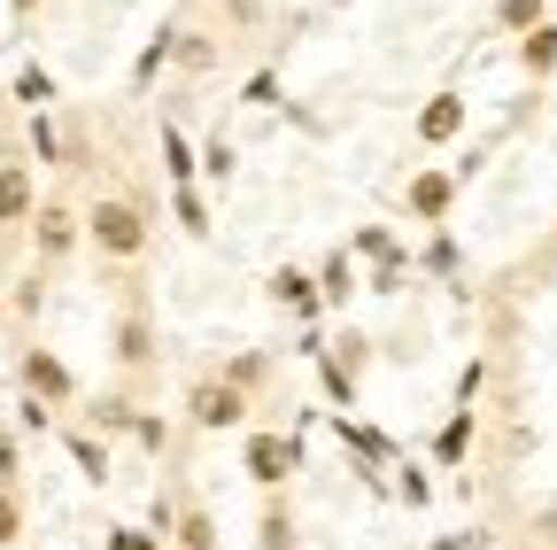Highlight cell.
<instances>
[{"instance_id":"obj_1","label":"cell","mask_w":557,"mask_h":550,"mask_svg":"<svg viewBox=\"0 0 557 550\" xmlns=\"http://www.w3.org/2000/svg\"><path fill=\"white\" fill-rule=\"evenodd\" d=\"M86 210V248L109 264V271H139L156 248V194L148 186H101L78 201Z\"/></svg>"},{"instance_id":"obj_2","label":"cell","mask_w":557,"mask_h":550,"mask_svg":"<svg viewBox=\"0 0 557 550\" xmlns=\"http://www.w3.org/2000/svg\"><path fill=\"white\" fill-rule=\"evenodd\" d=\"M116 303H109V365H116V380L124 388H139L148 395V380H156V310H148V280L139 271H116Z\"/></svg>"},{"instance_id":"obj_3","label":"cell","mask_w":557,"mask_h":550,"mask_svg":"<svg viewBox=\"0 0 557 550\" xmlns=\"http://www.w3.org/2000/svg\"><path fill=\"white\" fill-rule=\"evenodd\" d=\"M302 465H310V442H302L295 427H271V419H248V427H240V473H248L256 497L287 489Z\"/></svg>"},{"instance_id":"obj_4","label":"cell","mask_w":557,"mask_h":550,"mask_svg":"<svg viewBox=\"0 0 557 550\" xmlns=\"http://www.w3.org/2000/svg\"><path fill=\"white\" fill-rule=\"evenodd\" d=\"M256 419V395H240L225 372H194L186 380V419H178V435H240Z\"/></svg>"},{"instance_id":"obj_5","label":"cell","mask_w":557,"mask_h":550,"mask_svg":"<svg viewBox=\"0 0 557 550\" xmlns=\"http://www.w3.org/2000/svg\"><path fill=\"white\" fill-rule=\"evenodd\" d=\"M24 241H32V264H39V271H70V256L86 248V210H78L70 194H39Z\"/></svg>"},{"instance_id":"obj_6","label":"cell","mask_w":557,"mask_h":550,"mask_svg":"<svg viewBox=\"0 0 557 550\" xmlns=\"http://www.w3.org/2000/svg\"><path fill=\"white\" fill-rule=\"evenodd\" d=\"M16 388H32V395H47L54 411H78V372H70V357L62 350H47L39 333H16Z\"/></svg>"},{"instance_id":"obj_7","label":"cell","mask_w":557,"mask_h":550,"mask_svg":"<svg viewBox=\"0 0 557 550\" xmlns=\"http://www.w3.org/2000/svg\"><path fill=\"white\" fill-rule=\"evenodd\" d=\"M348 256L364 264V295H403L410 288V248L395 241V225H357Z\"/></svg>"},{"instance_id":"obj_8","label":"cell","mask_w":557,"mask_h":550,"mask_svg":"<svg viewBox=\"0 0 557 550\" xmlns=\"http://www.w3.org/2000/svg\"><path fill=\"white\" fill-rule=\"evenodd\" d=\"M457 186H465V179H457L449 163H418V171L403 179V218H410V225H426V233H434V225H449Z\"/></svg>"},{"instance_id":"obj_9","label":"cell","mask_w":557,"mask_h":550,"mask_svg":"<svg viewBox=\"0 0 557 550\" xmlns=\"http://www.w3.org/2000/svg\"><path fill=\"white\" fill-rule=\"evenodd\" d=\"M54 442H62V457H70V465H78L86 489H109V480H116V442H109V435H94L78 411H62V419H54Z\"/></svg>"},{"instance_id":"obj_10","label":"cell","mask_w":557,"mask_h":550,"mask_svg":"<svg viewBox=\"0 0 557 550\" xmlns=\"http://www.w3.org/2000/svg\"><path fill=\"white\" fill-rule=\"evenodd\" d=\"M32 210H39V163L9 140L0 148V233H24Z\"/></svg>"},{"instance_id":"obj_11","label":"cell","mask_w":557,"mask_h":550,"mask_svg":"<svg viewBox=\"0 0 557 550\" xmlns=\"http://www.w3.org/2000/svg\"><path fill=\"white\" fill-rule=\"evenodd\" d=\"M163 542H171V550H225V535H218V504L194 497L186 480H171V527H163Z\"/></svg>"},{"instance_id":"obj_12","label":"cell","mask_w":557,"mask_h":550,"mask_svg":"<svg viewBox=\"0 0 557 550\" xmlns=\"http://www.w3.org/2000/svg\"><path fill=\"white\" fill-rule=\"evenodd\" d=\"M465 124H472V101H465L457 86L426 94V101H418V148H457Z\"/></svg>"},{"instance_id":"obj_13","label":"cell","mask_w":557,"mask_h":550,"mask_svg":"<svg viewBox=\"0 0 557 550\" xmlns=\"http://www.w3.org/2000/svg\"><path fill=\"white\" fill-rule=\"evenodd\" d=\"M139 403H148V395H139V388H124V380H116V388H94V395H78V419H86L94 435H109V442H124V435H132V411H139Z\"/></svg>"},{"instance_id":"obj_14","label":"cell","mask_w":557,"mask_h":550,"mask_svg":"<svg viewBox=\"0 0 557 550\" xmlns=\"http://www.w3.org/2000/svg\"><path fill=\"white\" fill-rule=\"evenodd\" d=\"M271 303L287 318H302V326H325V295H318V271L310 264H278L271 271Z\"/></svg>"},{"instance_id":"obj_15","label":"cell","mask_w":557,"mask_h":550,"mask_svg":"<svg viewBox=\"0 0 557 550\" xmlns=\"http://www.w3.org/2000/svg\"><path fill=\"white\" fill-rule=\"evenodd\" d=\"M472 442H480V411H472V403H449V419H442L434 442H426V465H434V473H457V465L472 457Z\"/></svg>"},{"instance_id":"obj_16","label":"cell","mask_w":557,"mask_h":550,"mask_svg":"<svg viewBox=\"0 0 557 550\" xmlns=\"http://www.w3.org/2000/svg\"><path fill=\"white\" fill-rule=\"evenodd\" d=\"M333 435L348 442V465H395V457H403V442H395L387 427H364L357 411H333Z\"/></svg>"},{"instance_id":"obj_17","label":"cell","mask_w":557,"mask_h":550,"mask_svg":"<svg viewBox=\"0 0 557 550\" xmlns=\"http://www.w3.org/2000/svg\"><path fill=\"white\" fill-rule=\"evenodd\" d=\"M310 271H318V295H325V310H348V303L364 295V264L348 256V248H325Z\"/></svg>"},{"instance_id":"obj_18","label":"cell","mask_w":557,"mask_h":550,"mask_svg":"<svg viewBox=\"0 0 557 550\" xmlns=\"http://www.w3.org/2000/svg\"><path fill=\"white\" fill-rule=\"evenodd\" d=\"M511 62H519L527 86H549V78H557V16H542L534 32H519V39H511Z\"/></svg>"},{"instance_id":"obj_19","label":"cell","mask_w":557,"mask_h":550,"mask_svg":"<svg viewBox=\"0 0 557 550\" xmlns=\"http://www.w3.org/2000/svg\"><path fill=\"white\" fill-rule=\"evenodd\" d=\"M218 54H225L218 32H178V39H171V71H178L186 86H201L209 71H218Z\"/></svg>"},{"instance_id":"obj_20","label":"cell","mask_w":557,"mask_h":550,"mask_svg":"<svg viewBox=\"0 0 557 550\" xmlns=\"http://www.w3.org/2000/svg\"><path fill=\"white\" fill-rule=\"evenodd\" d=\"M218 372H225L240 395H271V380H278V357L248 341V350H225V365H218Z\"/></svg>"},{"instance_id":"obj_21","label":"cell","mask_w":557,"mask_h":550,"mask_svg":"<svg viewBox=\"0 0 557 550\" xmlns=\"http://www.w3.org/2000/svg\"><path fill=\"white\" fill-rule=\"evenodd\" d=\"M256 550H302V535H295V504H287V489H271V497L256 504Z\"/></svg>"},{"instance_id":"obj_22","label":"cell","mask_w":557,"mask_h":550,"mask_svg":"<svg viewBox=\"0 0 557 550\" xmlns=\"http://www.w3.org/2000/svg\"><path fill=\"white\" fill-rule=\"evenodd\" d=\"M310 372H318V388H325V403H333V411H357V395H364V388H357V365H348L333 341L310 357Z\"/></svg>"},{"instance_id":"obj_23","label":"cell","mask_w":557,"mask_h":550,"mask_svg":"<svg viewBox=\"0 0 557 550\" xmlns=\"http://www.w3.org/2000/svg\"><path fill=\"white\" fill-rule=\"evenodd\" d=\"M156 148H163V179H171V186L201 179V148L186 140V124H178V117H163V124H156Z\"/></svg>"},{"instance_id":"obj_24","label":"cell","mask_w":557,"mask_h":550,"mask_svg":"<svg viewBox=\"0 0 557 550\" xmlns=\"http://www.w3.org/2000/svg\"><path fill=\"white\" fill-rule=\"evenodd\" d=\"M171 225L201 248L209 233H218V218H209V194H201V179H186V186H171Z\"/></svg>"},{"instance_id":"obj_25","label":"cell","mask_w":557,"mask_h":550,"mask_svg":"<svg viewBox=\"0 0 557 550\" xmlns=\"http://www.w3.org/2000/svg\"><path fill=\"white\" fill-rule=\"evenodd\" d=\"M24 156L62 171V109H24Z\"/></svg>"},{"instance_id":"obj_26","label":"cell","mask_w":557,"mask_h":550,"mask_svg":"<svg viewBox=\"0 0 557 550\" xmlns=\"http://www.w3.org/2000/svg\"><path fill=\"white\" fill-rule=\"evenodd\" d=\"M139 457H171V442H178V419H171V411H148V403H139L132 411V435H124Z\"/></svg>"},{"instance_id":"obj_27","label":"cell","mask_w":557,"mask_h":550,"mask_svg":"<svg viewBox=\"0 0 557 550\" xmlns=\"http://www.w3.org/2000/svg\"><path fill=\"white\" fill-rule=\"evenodd\" d=\"M387 489H395V504L426 512V504H434V465H418V457H395V465H387Z\"/></svg>"},{"instance_id":"obj_28","label":"cell","mask_w":557,"mask_h":550,"mask_svg":"<svg viewBox=\"0 0 557 550\" xmlns=\"http://www.w3.org/2000/svg\"><path fill=\"white\" fill-rule=\"evenodd\" d=\"M47 295H54V271H39V264H32L24 280L9 288V318H16V333H32V318L47 310Z\"/></svg>"},{"instance_id":"obj_29","label":"cell","mask_w":557,"mask_h":550,"mask_svg":"<svg viewBox=\"0 0 557 550\" xmlns=\"http://www.w3.org/2000/svg\"><path fill=\"white\" fill-rule=\"evenodd\" d=\"M9 101H16V109H62V86H54V71L24 62V71L9 78Z\"/></svg>"},{"instance_id":"obj_30","label":"cell","mask_w":557,"mask_h":550,"mask_svg":"<svg viewBox=\"0 0 557 550\" xmlns=\"http://www.w3.org/2000/svg\"><path fill=\"white\" fill-rule=\"evenodd\" d=\"M418 271H426V280H457V271H465V248H457L449 225L426 233V248H418Z\"/></svg>"},{"instance_id":"obj_31","label":"cell","mask_w":557,"mask_h":550,"mask_svg":"<svg viewBox=\"0 0 557 550\" xmlns=\"http://www.w3.org/2000/svg\"><path fill=\"white\" fill-rule=\"evenodd\" d=\"M171 39H178V24H163V32H156L148 47H139V62H132V86H139V94H148V86H156V78L171 71Z\"/></svg>"},{"instance_id":"obj_32","label":"cell","mask_w":557,"mask_h":550,"mask_svg":"<svg viewBox=\"0 0 557 550\" xmlns=\"http://www.w3.org/2000/svg\"><path fill=\"white\" fill-rule=\"evenodd\" d=\"M201 179L209 186H233L240 179V148L225 140V132H209V140H201Z\"/></svg>"},{"instance_id":"obj_33","label":"cell","mask_w":557,"mask_h":550,"mask_svg":"<svg viewBox=\"0 0 557 550\" xmlns=\"http://www.w3.org/2000/svg\"><path fill=\"white\" fill-rule=\"evenodd\" d=\"M549 16V0H496V9H487V24H496L504 39H519V32H534Z\"/></svg>"},{"instance_id":"obj_34","label":"cell","mask_w":557,"mask_h":550,"mask_svg":"<svg viewBox=\"0 0 557 550\" xmlns=\"http://www.w3.org/2000/svg\"><path fill=\"white\" fill-rule=\"evenodd\" d=\"M54 419H62V411H54L47 395H32V388H16V419H9L16 435H54Z\"/></svg>"},{"instance_id":"obj_35","label":"cell","mask_w":557,"mask_h":550,"mask_svg":"<svg viewBox=\"0 0 557 550\" xmlns=\"http://www.w3.org/2000/svg\"><path fill=\"white\" fill-rule=\"evenodd\" d=\"M24 527H32L24 489H0V550H16V542H24Z\"/></svg>"},{"instance_id":"obj_36","label":"cell","mask_w":557,"mask_h":550,"mask_svg":"<svg viewBox=\"0 0 557 550\" xmlns=\"http://www.w3.org/2000/svg\"><path fill=\"white\" fill-rule=\"evenodd\" d=\"M0 489H24V435L0 419Z\"/></svg>"},{"instance_id":"obj_37","label":"cell","mask_w":557,"mask_h":550,"mask_svg":"<svg viewBox=\"0 0 557 550\" xmlns=\"http://www.w3.org/2000/svg\"><path fill=\"white\" fill-rule=\"evenodd\" d=\"M240 101H248V109H278V71H248Z\"/></svg>"},{"instance_id":"obj_38","label":"cell","mask_w":557,"mask_h":550,"mask_svg":"<svg viewBox=\"0 0 557 550\" xmlns=\"http://www.w3.org/2000/svg\"><path fill=\"white\" fill-rule=\"evenodd\" d=\"M263 9H271V0H218L225 32H248V24H263Z\"/></svg>"},{"instance_id":"obj_39","label":"cell","mask_w":557,"mask_h":550,"mask_svg":"<svg viewBox=\"0 0 557 550\" xmlns=\"http://www.w3.org/2000/svg\"><path fill=\"white\" fill-rule=\"evenodd\" d=\"M480 380H487V357H472V365L457 372V403H480Z\"/></svg>"},{"instance_id":"obj_40","label":"cell","mask_w":557,"mask_h":550,"mask_svg":"<svg viewBox=\"0 0 557 550\" xmlns=\"http://www.w3.org/2000/svg\"><path fill=\"white\" fill-rule=\"evenodd\" d=\"M124 550H171V542H163L156 527H132V542H124Z\"/></svg>"},{"instance_id":"obj_41","label":"cell","mask_w":557,"mask_h":550,"mask_svg":"<svg viewBox=\"0 0 557 550\" xmlns=\"http://www.w3.org/2000/svg\"><path fill=\"white\" fill-rule=\"evenodd\" d=\"M426 550H472V535H434Z\"/></svg>"},{"instance_id":"obj_42","label":"cell","mask_w":557,"mask_h":550,"mask_svg":"<svg viewBox=\"0 0 557 550\" xmlns=\"http://www.w3.org/2000/svg\"><path fill=\"white\" fill-rule=\"evenodd\" d=\"M16 333V318H9V295H0V341H9Z\"/></svg>"},{"instance_id":"obj_43","label":"cell","mask_w":557,"mask_h":550,"mask_svg":"<svg viewBox=\"0 0 557 550\" xmlns=\"http://www.w3.org/2000/svg\"><path fill=\"white\" fill-rule=\"evenodd\" d=\"M32 9H39V0H16V16H32Z\"/></svg>"},{"instance_id":"obj_44","label":"cell","mask_w":557,"mask_h":550,"mask_svg":"<svg viewBox=\"0 0 557 550\" xmlns=\"http://www.w3.org/2000/svg\"><path fill=\"white\" fill-rule=\"evenodd\" d=\"M16 550H47V542H32V535H24V542H16Z\"/></svg>"}]
</instances>
